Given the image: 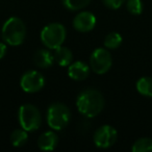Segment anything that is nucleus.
I'll return each mask as SVG.
<instances>
[{"label":"nucleus","mask_w":152,"mask_h":152,"mask_svg":"<svg viewBox=\"0 0 152 152\" xmlns=\"http://www.w3.org/2000/svg\"><path fill=\"white\" fill-rule=\"evenodd\" d=\"M105 100L101 92L96 89H86L76 98V107L86 118H95L103 110Z\"/></svg>","instance_id":"1"},{"label":"nucleus","mask_w":152,"mask_h":152,"mask_svg":"<svg viewBox=\"0 0 152 152\" xmlns=\"http://www.w3.org/2000/svg\"><path fill=\"white\" fill-rule=\"evenodd\" d=\"M1 37L5 44L10 46H20L26 37V27L24 22L18 17L9 18L2 26Z\"/></svg>","instance_id":"2"},{"label":"nucleus","mask_w":152,"mask_h":152,"mask_svg":"<svg viewBox=\"0 0 152 152\" xmlns=\"http://www.w3.org/2000/svg\"><path fill=\"white\" fill-rule=\"evenodd\" d=\"M71 110L61 102H54L47 110V124L51 129L59 131L65 129L71 121Z\"/></svg>","instance_id":"3"},{"label":"nucleus","mask_w":152,"mask_h":152,"mask_svg":"<svg viewBox=\"0 0 152 152\" xmlns=\"http://www.w3.org/2000/svg\"><path fill=\"white\" fill-rule=\"evenodd\" d=\"M67 37L66 27L61 23L53 22L44 26L41 31L40 38L44 46L48 49H56L64 44Z\"/></svg>","instance_id":"4"},{"label":"nucleus","mask_w":152,"mask_h":152,"mask_svg":"<svg viewBox=\"0 0 152 152\" xmlns=\"http://www.w3.org/2000/svg\"><path fill=\"white\" fill-rule=\"evenodd\" d=\"M18 121L20 127L27 132L36 131L42 124V115L36 105L30 103L23 104L18 110Z\"/></svg>","instance_id":"5"},{"label":"nucleus","mask_w":152,"mask_h":152,"mask_svg":"<svg viewBox=\"0 0 152 152\" xmlns=\"http://www.w3.org/2000/svg\"><path fill=\"white\" fill-rule=\"evenodd\" d=\"M113 65L112 54L106 48H97L90 56V67L96 74H105L110 71Z\"/></svg>","instance_id":"6"},{"label":"nucleus","mask_w":152,"mask_h":152,"mask_svg":"<svg viewBox=\"0 0 152 152\" xmlns=\"http://www.w3.org/2000/svg\"><path fill=\"white\" fill-rule=\"evenodd\" d=\"M45 78L41 72L37 70H29L21 76L20 87L25 93H38L44 88Z\"/></svg>","instance_id":"7"},{"label":"nucleus","mask_w":152,"mask_h":152,"mask_svg":"<svg viewBox=\"0 0 152 152\" xmlns=\"http://www.w3.org/2000/svg\"><path fill=\"white\" fill-rule=\"evenodd\" d=\"M118 139V131L110 125H102L96 129L93 135L94 144L100 149H107L116 144Z\"/></svg>","instance_id":"8"},{"label":"nucleus","mask_w":152,"mask_h":152,"mask_svg":"<svg viewBox=\"0 0 152 152\" xmlns=\"http://www.w3.org/2000/svg\"><path fill=\"white\" fill-rule=\"evenodd\" d=\"M96 17L93 13L83 11L75 16L73 20V27L79 32H89L96 26Z\"/></svg>","instance_id":"9"},{"label":"nucleus","mask_w":152,"mask_h":152,"mask_svg":"<svg viewBox=\"0 0 152 152\" xmlns=\"http://www.w3.org/2000/svg\"><path fill=\"white\" fill-rule=\"evenodd\" d=\"M91 67L85 61H76L72 63L68 68V75L71 79L76 81H83L90 75Z\"/></svg>","instance_id":"10"},{"label":"nucleus","mask_w":152,"mask_h":152,"mask_svg":"<svg viewBox=\"0 0 152 152\" xmlns=\"http://www.w3.org/2000/svg\"><path fill=\"white\" fill-rule=\"evenodd\" d=\"M55 59L54 54L49 49H39L34 54V63L38 68L47 69L53 66Z\"/></svg>","instance_id":"11"},{"label":"nucleus","mask_w":152,"mask_h":152,"mask_svg":"<svg viewBox=\"0 0 152 152\" xmlns=\"http://www.w3.org/2000/svg\"><path fill=\"white\" fill-rule=\"evenodd\" d=\"M58 144V137L54 131H46L38 139V147L43 151H53Z\"/></svg>","instance_id":"12"},{"label":"nucleus","mask_w":152,"mask_h":152,"mask_svg":"<svg viewBox=\"0 0 152 152\" xmlns=\"http://www.w3.org/2000/svg\"><path fill=\"white\" fill-rule=\"evenodd\" d=\"M54 59L61 67H68L73 63V53L68 47L59 46L54 49Z\"/></svg>","instance_id":"13"},{"label":"nucleus","mask_w":152,"mask_h":152,"mask_svg":"<svg viewBox=\"0 0 152 152\" xmlns=\"http://www.w3.org/2000/svg\"><path fill=\"white\" fill-rule=\"evenodd\" d=\"M137 91L142 96L147 98H152V77L143 76L137 81Z\"/></svg>","instance_id":"14"},{"label":"nucleus","mask_w":152,"mask_h":152,"mask_svg":"<svg viewBox=\"0 0 152 152\" xmlns=\"http://www.w3.org/2000/svg\"><path fill=\"white\" fill-rule=\"evenodd\" d=\"M28 141L27 131L23 128H17L11 133V143L14 147H23Z\"/></svg>","instance_id":"15"},{"label":"nucleus","mask_w":152,"mask_h":152,"mask_svg":"<svg viewBox=\"0 0 152 152\" xmlns=\"http://www.w3.org/2000/svg\"><path fill=\"white\" fill-rule=\"evenodd\" d=\"M123 42L122 36H121L119 32L113 31L110 32L107 36L104 39V47L106 49H110V50H114V49H117L121 46Z\"/></svg>","instance_id":"16"},{"label":"nucleus","mask_w":152,"mask_h":152,"mask_svg":"<svg viewBox=\"0 0 152 152\" xmlns=\"http://www.w3.org/2000/svg\"><path fill=\"white\" fill-rule=\"evenodd\" d=\"M132 152H152V139L140 137L133 143L131 147Z\"/></svg>","instance_id":"17"},{"label":"nucleus","mask_w":152,"mask_h":152,"mask_svg":"<svg viewBox=\"0 0 152 152\" xmlns=\"http://www.w3.org/2000/svg\"><path fill=\"white\" fill-rule=\"evenodd\" d=\"M63 5L69 11H80L90 4L91 0H61Z\"/></svg>","instance_id":"18"},{"label":"nucleus","mask_w":152,"mask_h":152,"mask_svg":"<svg viewBox=\"0 0 152 152\" xmlns=\"http://www.w3.org/2000/svg\"><path fill=\"white\" fill-rule=\"evenodd\" d=\"M126 9L131 15L139 16L143 12L142 0H126Z\"/></svg>","instance_id":"19"},{"label":"nucleus","mask_w":152,"mask_h":152,"mask_svg":"<svg viewBox=\"0 0 152 152\" xmlns=\"http://www.w3.org/2000/svg\"><path fill=\"white\" fill-rule=\"evenodd\" d=\"M103 4L110 10H118L126 2V0H102Z\"/></svg>","instance_id":"20"},{"label":"nucleus","mask_w":152,"mask_h":152,"mask_svg":"<svg viewBox=\"0 0 152 152\" xmlns=\"http://www.w3.org/2000/svg\"><path fill=\"white\" fill-rule=\"evenodd\" d=\"M7 46L4 42H0V59H2L7 54Z\"/></svg>","instance_id":"21"}]
</instances>
